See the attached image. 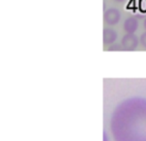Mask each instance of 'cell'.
I'll list each match as a JSON object with an SVG mask.
<instances>
[{"label": "cell", "instance_id": "1", "mask_svg": "<svg viewBox=\"0 0 146 141\" xmlns=\"http://www.w3.org/2000/svg\"><path fill=\"white\" fill-rule=\"evenodd\" d=\"M110 125L115 141H146V99L134 97L122 101Z\"/></svg>", "mask_w": 146, "mask_h": 141}, {"label": "cell", "instance_id": "2", "mask_svg": "<svg viewBox=\"0 0 146 141\" xmlns=\"http://www.w3.org/2000/svg\"><path fill=\"white\" fill-rule=\"evenodd\" d=\"M139 44V39L135 35V33H126L121 41V46L125 51H135Z\"/></svg>", "mask_w": 146, "mask_h": 141}, {"label": "cell", "instance_id": "3", "mask_svg": "<svg viewBox=\"0 0 146 141\" xmlns=\"http://www.w3.org/2000/svg\"><path fill=\"white\" fill-rule=\"evenodd\" d=\"M121 17H122V14H121L119 9L116 8H110L104 12V21L110 26L119 24L121 21Z\"/></svg>", "mask_w": 146, "mask_h": 141}, {"label": "cell", "instance_id": "4", "mask_svg": "<svg viewBox=\"0 0 146 141\" xmlns=\"http://www.w3.org/2000/svg\"><path fill=\"white\" fill-rule=\"evenodd\" d=\"M117 39V32L112 28H105L103 30V42L105 45H112Z\"/></svg>", "mask_w": 146, "mask_h": 141}, {"label": "cell", "instance_id": "5", "mask_svg": "<svg viewBox=\"0 0 146 141\" xmlns=\"http://www.w3.org/2000/svg\"><path fill=\"white\" fill-rule=\"evenodd\" d=\"M123 28H124L126 33H135L137 31V29H138V21H137V19L134 17H128L124 21Z\"/></svg>", "mask_w": 146, "mask_h": 141}, {"label": "cell", "instance_id": "6", "mask_svg": "<svg viewBox=\"0 0 146 141\" xmlns=\"http://www.w3.org/2000/svg\"><path fill=\"white\" fill-rule=\"evenodd\" d=\"M138 10L146 13V0H138Z\"/></svg>", "mask_w": 146, "mask_h": 141}, {"label": "cell", "instance_id": "7", "mask_svg": "<svg viewBox=\"0 0 146 141\" xmlns=\"http://www.w3.org/2000/svg\"><path fill=\"white\" fill-rule=\"evenodd\" d=\"M139 43L142 45V47L146 50V31L141 35V38H139Z\"/></svg>", "mask_w": 146, "mask_h": 141}, {"label": "cell", "instance_id": "8", "mask_svg": "<svg viewBox=\"0 0 146 141\" xmlns=\"http://www.w3.org/2000/svg\"><path fill=\"white\" fill-rule=\"evenodd\" d=\"M116 2H119V3H122V2H125L126 0H115Z\"/></svg>", "mask_w": 146, "mask_h": 141}, {"label": "cell", "instance_id": "9", "mask_svg": "<svg viewBox=\"0 0 146 141\" xmlns=\"http://www.w3.org/2000/svg\"><path fill=\"white\" fill-rule=\"evenodd\" d=\"M143 26H144V29L146 30V18H145V20H144V22H143Z\"/></svg>", "mask_w": 146, "mask_h": 141}]
</instances>
